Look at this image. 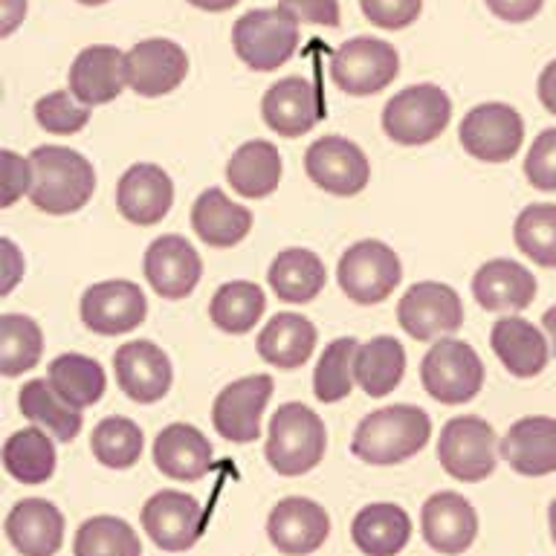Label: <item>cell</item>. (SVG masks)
<instances>
[{
    "mask_svg": "<svg viewBox=\"0 0 556 556\" xmlns=\"http://www.w3.org/2000/svg\"><path fill=\"white\" fill-rule=\"evenodd\" d=\"M50 386L55 389L64 403L73 408H90L102 400L108 389V377L104 368L96 363L93 356L85 354H61L50 363Z\"/></svg>",
    "mask_w": 556,
    "mask_h": 556,
    "instance_id": "36",
    "label": "cell"
},
{
    "mask_svg": "<svg viewBox=\"0 0 556 556\" xmlns=\"http://www.w3.org/2000/svg\"><path fill=\"white\" fill-rule=\"evenodd\" d=\"M33 189L29 200L47 215H73L96 191V168L67 146H41L29 154Z\"/></svg>",
    "mask_w": 556,
    "mask_h": 556,
    "instance_id": "2",
    "label": "cell"
},
{
    "mask_svg": "<svg viewBox=\"0 0 556 556\" xmlns=\"http://www.w3.org/2000/svg\"><path fill=\"white\" fill-rule=\"evenodd\" d=\"M81 7H102V3H108V0H78Z\"/></svg>",
    "mask_w": 556,
    "mask_h": 556,
    "instance_id": "56",
    "label": "cell"
},
{
    "mask_svg": "<svg viewBox=\"0 0 556 556\" xmlns=\"http://www.w3.org/2000/svg\"><path fill=\"white\" fill-rule=\"evenodd\" d=\"M26 15V0H3V24L0 33L12 35Z\"/></svg>",
    "mask_w": 556,
    "mask_h": 556,
    "instance_id": "52",
    "label": "cell"
},
{
    "mask_svg": "<svg viewBox=\"0 0 556 556\" xmlns=\"http://www.w3.org/2000/svg\"><path fill=\"white\" fill-rule=\"evenodd\" d=\"M235 55L250 70L269 73L295 55L299 24L281 9H252L232 26Z\"/></svg>",
    "mask_w": 556,
    "mask_h": 556,
    "instance_id": "4",
    "label": "cell"
},
{
    "mask_svg": "<svg viewBox=\"0 0 556 556\" xmlns=\"http://www.w3.org/2000/svg\"><path fill=\"white\" fill-rule=\"evenodd\" d=\"M3 467L21 484H43L55 472V443L38 426H26L3 443Z\"/></svg>",
    "mask_w": 556,
    "mask_h": 556,
    "instance_id": "37",
    "label": "cell"
},
{
    "mask_svg": "<svg viewBox=\"0 0 556 556\" xmlns=\"http://www.w3.org/2000/svg\"><path fill=\"white\" fill-rule=\"evenodd\" d=\"M337 278L351 302L371 307L386 302L397 290L403 281V264L389 243L359 241L339 258Z\"/></svg>",
    "mask_w": 556,
    "mask_h": 556,
    "instance_id": "8",
    "label": "cell"
},
{
    "mask_svg": "<svg viewBox=\"0 0 556 556\" xmlns=\"http://www.w3.org/2000/svg\"><path fill=\"white\" fill-rule=\"evenodd\" d=\"M226 180L241 198H269L281 182V154L267 139L243 142L226 165Z\"/></svg>",
    "mask_w": 556,
    "mask_h": 556,
    "instance_id": "32",
    "label": "cell"
},
{
    "mask_svg": "<svg viewBox=\"0 0 556 556\" xmlns=\"http://www.w3.org/2000/svg\"><path fill=\"white\" fill-rule=\"evenodd\" d=\"M269 287L281 302L290 304H307L325 290L328 281V269L321 264L316 252L293 247L276 255V261L269 264Z\"/></svg>",
    "mask_w": 556,
    "mask_h": 556,
    "instance_id": "33",
    "label": "cell"
},
{
    "mask_svg": "<svg viewBox=\"0 0 556 556\" xmlns=\"http://www.w3.org/2000/svg\"><path fill=\"white\" fill-rule=\"evenodd\" d=\"M452 99L438 85H412L382 108V130L397 146H426L446 130Z\"/></svg>",
    "mask_w": 556,
    "mask_h": 556,
    "instance_id": "5",
    "label": "cell"
},
{
    "mask_svg": "<svg viewBox=\"0 0 556 556\" xmlns=\"http://www.w3.org/2000/svg\"><path fill=\"white\" fill-rule=\"evenodd\" d=\"M316 325L302 313H278L258 333V356L281 371H295L311 359L316 348Z\"/></svg>",
    "mask_w": 556,
    "mask_h": 556,
    "instance_id": "29",
    "label": "cell"
},
{
    "mask_svg": "<svg viewBox=\"0 0 556 556\" xmlns=\"http://www.w3.org/2000/svg\"><path fill=\"white\" fill-rule=\"evenodd\" d=\"M212 443L198 426L172 424L156 434L154 464L172 481H200L212 472Z\"/></svg>",
    "mask_w": 556,
    "mask_h": 556,
    "instance_id": "27",
    "label": "cell"
},
{
    "mask_svg": "<svg viewBox=\"0 0 556 556\" xmlns=\"http://www.w3.org/2000/svg\"><path fill=\"white\" fill-rule=\"evenodd\" d=\"M400 55L389 41L380 38H351L339 43L330 55V78L348 96H374L397 78Z\"/></svg>",
    "mask_w": 556,
    "mask_h": 556,
    "instance_id": "7",
    "label": "cell"
},
{
    "mask_svg": "<svg viewBox=\"0 0 556 556\" xmlns=\"http://www.w3.org/2000/svg\"><path fill=\"white\" fill-rule=\"evenodd\" d=\"M278 9L293 17L295 24L339 26V0H278Z\"/></svg>",
    "mask_w": 556,
    "mask_h": 556,
    "instance_id": "48",
    "label": "cell"
},
{
    "mask_svg": "<svg viewBox=\"0 0 556 556\" xmlns=\"http://www.w3.org/2000/svg\"><path fill=\"white\" fill-rule=\"evenodd\" d=\"M267 311V299L255 281H226L217 287V293L208 302V316L212 325L224 330V333H250L258 319Z\"/></svg>",
    "mask_w": 556,
    "mask_h": 556,
    "instance_id": "38",
    "label": "cell"
},
{
    "mask_svg": "<svg viewBox=\"0 0 556 556\" xmlns=\"http://www.w3.org/2000/svg\"><path fill=\"white\" fill-rule=\"evenodd\" d=\"M142 269L156 295H163L168 302H180L194 293L203 276V261L182 235H160L146 250Z\"/></svg>",
    "mask_w": 556,
    "mask_h": 556,
    "instance_id": "18",
    "label": "cell"
},
{
    "mask_svg": "<svg viewBox=\"0 0 556 556\" xmlns=\"http://www.w3.org/2000/svg\"><path fill=\"white\" fill-rule=\"evenodd\" d=\"M328 450V429L304 403H285L269 420L264 455L278 476L295 478L321 464Z\"/></svg>",
    "mask_w": 556,
    "mask_h": 556,
    "instance_id": "3",
    "label": "cell"
},
{
    "mask_svg": "<svg viewBox=\"0 0 556 556\" xmlns=\"http://www.w3.org/2000/svg\"><path fill=\"white\" fill-rule=\"evenodd\" d=\"M189 76V55L168 38H148L125 52V78L134 93L156 99L177 90Z\"/></svg>",
    "mask_w": 556,
    "mask_h": 556,
    "instance_id": "16",
    "label": "cell"
},
{
    "mask_svg": "<svg viewBox=\"0 0 556 556\" xmlns=\"http://www.w3.org/2000/svg\"><path fill=\"white\" fill-rule=\"evenodd\" d=\"M359 351V342L354 337L333 339L325 354L319 356V365L313 371V394L319 403H339L354 389V359Z\"/></svg>",
    "mask_w": 556,
    "mask_h": 556,
    "instance_id": "41",
    "label": "cell"
},
{
    "mask_svg": "<svg viewBox=\"0 0 556 556\" xmlns=\"http://www.w3.org/2000/svg\"><path fill=\"white\" fill-rule=\"evenodd\" d=\"M0 269H3V281H0V293L7 295L15 290V285L21 281V273H24V258L12 241H0Z\"/></svg>",
    "mask_w": 556,
    "mask_h": 556,
    "instance_id": "50",
    "label": "cell"
},
{
    "mask_svg": "<svg viewBox=\"0 0 556 556\" xmlns=\"http://www.w3.org/2000/svg\"><path fill=\"white\" fill-rule=\"evenodd\" d=\"M458 139L464 151L481 163H507L519 154L521 139H525V122L510 104H478L460 122Z\"/></svg>",
    "mask_w": 556,
    "mask_h": 556,
    "instance_id": "10",
    "label": "cell"
},
{
    "mask_svg": "<svg viewBox=\"0 0 556 556\" xmlns=\"http://www.w3.org/2000/svg\"><path fill=\"white\" fill-rule=\"evenodd\" d=\"M139 519L148 539L168 554H180L198 545L206 528V516L198 498L180 490H160L151 495L139 510Z\"/></svg>",
    "mask_w": 556,
    "mask_h": 556,
    "instance_id": "11",
    "label": "cell"
},
{
    "mask_svg": "<svg viewBox=\"0 0 556 556\" xmlns=\"http://www.w3.org/2000/svg\"><path fill=\"white\" fill-rule=\"evenodd\" d=\"M191 229L208 247L229 250L250 235L252 212L232 203L220 189H206L191 206Z\"/></svg>",
    "mask_w": 556,
    "mask_h": 556,
    "instance_id": "30",
    "label": "cell"
},
{
    "mask_svg": "<svg viewBox=\"0 0 556 556\" xmlns=\"http://www.w3.org/2000/svg\"><path fill=\"white\" fill-rule=\"evenodd\" d=\"M513 238L521 255L539 267H556V203H536L521 208L513 226Z\"/></svg>",
    "mask_w": 556,
    "mask_h": 556,
    "instance_id": "43",
    "label": "cell"
},
{
    "mask_svg": "<svg viewBox=\"0 0 556 556\" xmlns=\"http://www.w3.org/2000/svg\"><path fill=\"white\" fill-rule=\"evenodd\" d=\"M330 533L328 510L313 498L290 495L273 507L267 519L269 542L285 556L316 554Z\"/></svg>",
    "mask_w": 556,
    "mask_h": 556,
    "instance_id": "17",
    "label": "cell"
},
{
    "mask_svg": "<svg viewBox=\"0 0 556 556\" xmlns=\"http://www.w3.org/2000/svg\"><path fill=\"white\" fill-rule=\"evenodd\" d=\"M525 177L536 189L556 191V128L542 130L533 139V146L525 156Z\"/></svg>",
    "mask_w": 556,
    "mask_h": 556,
    "instance_id": "45",
    "label": "cell"
},
{
    "mask_svg": "<svg viewBox=\"0 0 556 556\" xmlns=\"http://www.w3.org/2000/svg\"><path fill=\"white\" fill-rule=\"evenodd\" d=\"M191 7L203 9V12H226V9H232L238 0H189Z\"/></svg>",
    "mask_w": 556,
    "mask_h": 556,
    "instance_id": "53",
    "label": "cell"
},
{
    "mask_svg": "<svg viewBox=\"0 0 556 556\" xmlns=\"http://www.w3.org/2000/svg\"><path fill=\"white\" fill-rule=\"evenodd\" d=\"M495 429L484 417L464 415L446 420L438 441V458L441 467L455 481L478 484L493 476L495 469Z\"/></svg>",
    "mask_w": 556,
    "mask_h": 556,
    "instance_id": "9",
    "label": "cell"
},
{
    "mask_svg": "<svg viewBox=\"0 0 556 556\" xmlns=\"http://www.w3.org/2000/svg\"><path fill=\"white\" fill-rule=\"evenodd\" d=\"M502 458L519 476L539 478L556 472V417H521L498 441Z\"/></svg>",
    "mask_w": 556,
    "mask_h": 556,
    "instance_id": "23",
    "label": "cell"
},
{
    "mask_svg": "<svg viewBox=\"0 0 556 556\" xmlns=\"http://www.w3.org/2000/svg\"><path fill=\"white\" fill-rule=\"evenodd\" d=\"M406 374V351L394 337H374L356 351L354 377L368 397H386Z\"/></svg>",
    "mask_w": 556,
    "mask_h": 556,
    "instance_id": "34",
    "label": "cell"
},
{
    "mask_svg": "<svg viewBox=\"0 0 556 556\" xmlns=\"http://www.w3.org/2000/svg\"><path fill=\"white\" fill-rule=\"evenodd\" d=\"M412 519L397 504H368L356 513L351 525V539L365 556H397L408 545Z\"/></svg>",
    "mask_w": 556,
    "mask_h": 556,
    "instance_id": "31",
    "label": "cell"
},
{
    "mask_svg": "<svg viewBox=\"0 0 556 556\" xmlns=\"http://www.w3.org/2000/svg\"><path fill=\"white\" fill-rule=\"evenodd\" d=\"M363 15L380 29H406L415 24L424 9V0H359Z\"/></svg>",
    "mask_w": 556,
    "mask_h": 556,
    "instance_id": "46",
    "label": "cell"
},
{
    "mask_svg": "<svg viewBox=\"0 0 556 556\" xmlns=\"http://www.w3.org/2000/svg\"><path fill=\"white\" fill-rule=\"evenodd\" d=\"M536 290L539 285L533 273L513 258L486 261L472 278V295L490 313L525 311L536 299Z\"/></svg>",
    "mask_w": 556,
    "mask_h": 556,
    "instance_id": "25",
    "label": "cell"
},
{
    "mask_svg": "<svg viewBox=\"0 0 556 556\" xmlns=\"http://www.w3.org/2000/svg\"><path fill=\"white\" fill-rule=\"evenodd\" d=\"M73 556H142V542L125 519L93 516L78 528Z\"/></svg>",
    "mask_w": 556,
    "mask_h": 556,
    "instance_id": "40",
    "label": "cell"
},
{
    "mask_svg": "<svg viewBox=\"0 0 556 556\" xmlns=\"http://www.w3.org/2000/svg\"><path fill=\"white\" fill-rule=\"evenodd\" d=\"M0 172H3V191H0L3 206H12L15 200H21L33 189V163H26L15 151L0 154Z\"/></svg>",
    "mask_w": 556,
    "mask_h": 556,
    "instance_id": "47",
    "label": "cell"
},
{
    "mask_svg": "<svg viewBox=\"0 0 556 556\" xmlns=\"http://www.w3.org/2000/svg\"><path fill=\"white\" fill-rule=\"evenodd\" d=\"M426 545L443 556L467 554L478 536V516L460 493H434L420 510Z\"/></svg>",
    "mask_w": 556,
    "mask_h": 556,
    "instance_id": "21",
    "label": "cell"
},
{
    "mask_svg": "<svg viewBox=\"0 0 556 556\" xmlns=\"http://www.w3.org/2000/svg\"><path fill=\"white\" fill-rule=\"evenodd\" d=\"M432 438V420L420 406L397 403L371 412L359 420L351 452L374 467H394L415 458Z\"/></svg>",
    "mask_w": 556,
    "mask_h": 556,
    "instance_id": "1",
    "label": "cell"
},
{
    "mask_svg": "<svg viewBox=\"0 0 556 556\" xmlns=\"http://www.w3.org/2000/svg\"><path fill=\"white\" fill-rule=\"evenodd\" d=\"M304 172L321 191L337 198H354L371 180L368 156L345 137L316 139L304 154Z\"/></svg>",
    "mask_w": 556,
    "mask_h": 556,
    "instance_id": "13",
    "label": "cell"
},
{
    "mask_svg": "<svg viewBox=\"0 0 556 556\" xmlns=\"http://www.w3.org/2000/svg\"><path fill=\"white\" fill-rule=\"evenodd\" d=\"M148 316V302L142 287L125 278H111L87 287L81 295V321L93 333L102 337H119L128 330H137Z\"/></svg>",
    "mask_w": 556,
    "mask_h": 556,
    "instance_id": "15",
    "label": "cell"
},
{
    "mask_svg": "<svg viewBox=\"0 0 556 556\" xmlns=\"http://www.w3.org/2000/svg\"><path fill=\"white\" fill-rule=\"evenodd\" d=\"M547 521H551V539H554V545H556V498L551 502V510H547Z\"/></svg>",
    "mask_w": 556,
    "mask_h": 556,
    "instance_id": "55",
    "label": "cell"
},
{
    "mask_svg": "<svg viewBox=\"0 0 556 556\" xmlns=\"http://www.w3.org/2000/svg\"><path fill=\"white\" fill-rule=\"evenodd\" d=\"M261 116L278 137L295 139L316 128V122L325 116L319 87L311 78L287 76L269 87L261 102Z\"/></svg>",
    "mask_w": 556,
    "mask_h": 556,
    "instance_id": "20",
    "label": "cell"
},
{
    "mask_svg": "<svg viewBox=\"0 0 556 556\" xmlns=\"http://www.w3.org/2000/svg\"><path fill=\"white\" fill-rule=\"evenodd\" d=\"M7 539L17 554L55 556L64 542V516L47 498H24L9 510Z\"/></svg>",
    "mask_w": 556,
    "mask_h": 556,
    "instance_id": "26",
    "label": "cell"
},
{
    "mask_svg": "<svg viewBox=\"0 0 556 556\" xmlns=\"http://www.w3.org/2000/svg\"><path fill=\"white\" fill-rule=\"evenodd\" d=\"M397 321L412 339L429 342L464 325V304L450 285L417 281L397 302Z\"/></svg>",
    "mask_w": 556,
    "mask_h": 556,
    "instance_id": "14",
    "label": "cell"
},
{
    "mask_svg": "<svg viewBox=\"0 0 556 556\" xmlns=\"http://www.w3.org/2000/svg\"><path fill=\"white\" fill-rule=\"evenodd\" d=\"M490 345L504 368L519 380H530L545 371L547 356H551L542 330L521 316H504L495 321L490 330Z\"/></svg>",
    "mask_w": 556,
    "mask_h": 556,
    "instance_id": "28",
    "label": "cell"
},
{
    "mask_svg": "<svg viewBox=\"0 0 556 556\" xmlns=\"http://www.w3.org/2000/svg\"><path fill=\"white\" fill-rule=\"evenodd\" d=\"M276 382L269 374H252L229 382L215 397L212 424L215 432L229 443H252L261 438V417L273 397Z\"/></svg>",
    "mask_w": 556,
    "mask_h": 556,
    "instance_id": "12",
    "label": "cell"
},
{
    "mask_svg": "<svg viewBox=\"0 0 556 556\" xmlns=\"http://www.w3.org/2000/svg\"><path fill=\"white\" fill-rule=\"evenodd\" d=\"M174 203V182L165 168L154 163H134L119 177L116 208L125 220L137 226L160 224Z\"/></svg>",
    "mask_w": 556,
    "mask_h": 556,
    "instance_id": "22",
    "label": "cell"
},
{
    "mask_svg": "<svg viewBox=\"0 0 556 556\" xmlns=\"http://www.w3.org/2000/svg\"><path fill=\"white\" fill-rule=\"evenodd\" d=\"M539 102L545 104L547 113L556 116V59L539 76Z\"/></svg>",
    "mask_w": 556,
    "mask_h": 556,
    "instance_id": "51",
    "label": "cell"
},
{
    "mask_svg": "<svg viewBox=\"0 0 556 556\" xmlns=\"http://www.w3.org/2000/svg\"><path fill=\"white\" fill-rule=\"evenodd\" d=\"M142 429L130 417H104L96 424L90 450L96 460L108 469H130L142 458Z\"/></svg>",
    "mask_w": 556,
    "mask_h": 556,
    "instance_id": "42",
    "label": "cell"
},
{
    "mask_svg": "<svg viewBox=\"0 0 556 556\" xmlns=\"http://www.w3.org/2000/svg\"><path fill=\"white\" fill-rule=\"evenodd\" d=\"M35 119L47 134H55V137H70V134H78L81 128H87L90 122V108L81 104L70 90H52V93L41 96L35 102Z\"/></svg>",
    "mask_w": 556,
    "mask_h": 556,
    "instance_id": "44",
    "label": "cell"
},
{
    "mask_svg": "<svg viewBox=\"0 0 556 556\" xmlns=\"http://www.w3.org/2000/svg\"><path fill=\"white\" fill-rule=\"evenodd\" d=\"M17 406H21L24 417H29L35 426H43L61 443L76 441L81 434V426H85L81 412L64 403L50 386V380L26 382L17 394Z\"/></svg>",
    "mask_w": 556,
    "mask_h": 556,
    "instance_id": "35",
    "label": "cell"
},
{
    "mask_svg": "<svg viewBox=\"0 0 556 556\" xmlns=\"http://www.w3.org/2000/svg\"><path fill=\"white\" fill-rule=\"evenodd\" d=\"M113 371L122 394H128L134 403H156L172 391V359L163 348H156L148 339H134L113 354Z\"/></svg>",
    "mask_w": 556,
    "mask_h": 556,
    "instance_id": "19",
    "label": "cell"
},
{
    "mask_svg": "<svg viewBox=\"0 0 556 556\" xmlns=\"http://www.w3.org/2000/svg\"><path fill=\"white\" fill-rule=\"evenodd\" d=\"M542 325H545L547 337H551V348H554V356H556V304L551 307V311H545V316H542Z\"/></svg>",
    "mask_w": 556,
    "mask_h": 556,
    "instance_id": "54",
    "label": "cell"
},
{
    "mask_svg": "<svg viewBox=\"0 0 556 556\" xmlns=\"http://www.w3.org/2000/svg\"><path fill=\"white\" fill-rule=\"evenodd\" d=\"M43 354V333L38 321L24 313H7L0 319V371L3 377H21L35 368Z\"/></svg>",
    "mask_w": 556,
    "mask_h": 556,
    "instance_id": "39",
    "label": "cell"
},
{
    "mask_svg": "<svg viewBox=\"0 0 556 556\" xmlns=\"http://www.w3.org/2000/svg\"><path fill=\"white\" fill-rule=\"evenodd\" d=\"M420 382L429 397L446 406H460L476 397L484 386L481 356L460 339H441L426 351L420 363Z\"/></svg>",
    "mask_w": 556,
    "mask_h": 556,
    "instance_id": "6",
    "label": "cell"
},
{
    "mask_svg": "<svg viewBox=\"0 0 556 556\" xmlns=\"http://www.w3.org/2000/svg\"><path fill=\"white\" fill-rule=\"evenodd\" d=\"M542 3L545 0H486L490 12L507 21V24H525L530 17H536Z\"/></svg>",
    "mask_w": 556,
    "mask_h": 556,
    "instance_id": "49",
    "label": "cell"
},
{
    "mask_svg": "<svg viewBox=\"0 0 556 556\" xmlns=\"http://www.w3.org/2000/svg\"><path fill=\"white\" fill-rule=\"evenodd\" d=\"M70 93L78 102L93 108V104H108L122 93V87L128 85L125 78V55L111 43H96L85 47L73 59L70 67Z\"/></svg>",
    "mask_w": 556,
    "mask_h": 556,
    "instance_id": "24",
    "label": "cell"
}]
</instances>
